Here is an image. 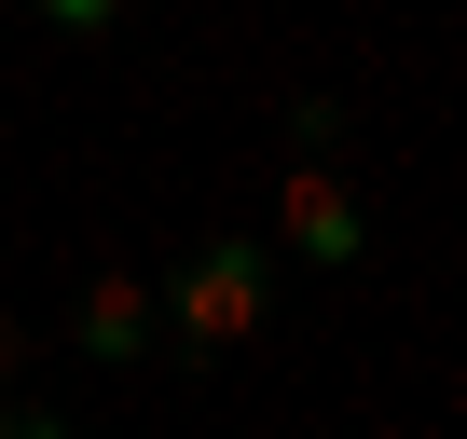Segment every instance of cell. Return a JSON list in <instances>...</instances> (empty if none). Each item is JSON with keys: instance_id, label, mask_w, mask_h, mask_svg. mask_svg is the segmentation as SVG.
<instances>
[{"instance_id": "4", "label": "cell", "mask_w": 467, "mask_h": 439, "mask_svg": "<svg viewBox=\"0 0 467 439\" xmlns=\"http://www.w3.org/2000/svg\"><path fill=\"white\" fill-rule=\"evenodd\" d=\"M0 439H69V412H0Z\"/></svg>"}, {"instance_id": "1", "label": "cell", "mask_w": 467, "mask_h": 439, "mask_svg": "<svg viewBox=\"0 0 467 439\" xmlns=\"http://www.w3.org/2000/svg\"><path fill=\"white\" fill-rule=\"evenodd\" d=\"M262 302H275V248L262 234H206L179 275H165V330L192 343V357H234L262 330Z\"/></svg>"}, {"instance_id": "2", "label": "cell", "mask_w": 467, "mask_h": 439, "mask_svg": "<svg viewBox=\"0 0 467 439\" xmlns=\"http://www.w3.org/2000/svg\"><path fill=\"white\" fill-rule=\"evenodd\" d=\"M69 343H83L97 371L151 357V343H165V289H138V275H97V289H83V316H69Z\"/></svg>"}, {"instance_id": "3", "label": "cell", "mask_w": 467, "mask_h": 439, "mask_svg": "<svg viewBox=\"0 0 467 439\" xmlns=\"http://www.w3.org/2000/svg\"><path fill=\"white\" fill-rule=\"evenodd\" d=\"M275 220H289V261H358V248H371V220H358V192H344L330 165H289V206H275Z\"/></svg>"}, {"instance_id": "5", "label": "cell", "mask_w": 467, "mask_h": 439, "mask_svg": "<svg viewBox=\"0 0 467 439\" xmlns=\"http://www.w3.org/2000/svg\"><path fill=\"white\" fill-rule=\"evenodd\" d=\"M0 371H15V330H0Z\"/></svg>"}]
</instances>
